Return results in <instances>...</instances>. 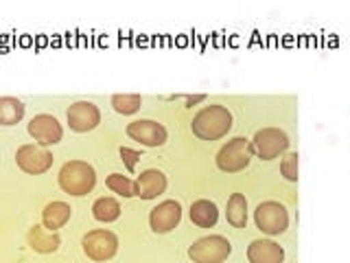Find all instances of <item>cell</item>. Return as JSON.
I'll return each instance as SVG.
<instances>
[{"label":"cell","instance_id":"cell-1","mask_svg":"<svg viewBox=\"0 0 350 263\" xmlns=\"http://www.w3.org/2000/svg\"><path fill=\"white\" fill-rule=\"evenodd\" d=\"M193 134L202 140H217L232 129V114L226 105H206L193 118Z\"/></svg>","mask_w":350,"mask_h":263},{"label":"cell","instance_id":"cell-2","mask_svg":"<svg viewBox=\"0 0 350 263\" xmlns=\"http://www.w3.org/2000/svg\"><path fill=\"white\" fill-rule=\"evenodd\" d=\"M96 184V171L92 164L83 160H70L66 162L59 171V186L68 195H88Z\"/></svg>","mask_w":350,"mask_h":263},{"label":"cell","instance_id":"cell-3","mask_svg":"<svg viewBox=\"0 0 350 263\" xmlns=\"http://www.w3.org/2000/svg\"><path fill=\"white\" fill-rule=\"evenodd\" d=\"M252 156H254V147H252V140L237 136L232 140H228L226 145L219 149L217 153V167L226 171V173H237L241 169H245Z\"/></svg>","mask_w":350,"mask_h":263},{"label":"cell","instance_id":"cell-4","mask_svg":"<svg viewBox=\"0 0 350 263\" xmlns=\"http://www.w3.org/2000/svg\"><path fill=\"white\" fill-rule=\"evenodd\" d=\"M230 252H232V244L221 237V235H208L197 239L189 248V257L193 263H224Z\"/></svg>","mask_w":350,"mask_h":263},{"label":"cell","instance_id":"cell-5","mask_svg":"<svg viewBox=\"0 0 350 263\" xmlns=\"http://www.w3.org/2000/svg\"><path fill=\"white\" fill-rule=\"evenodd\" d=\"M254 219L260 233L265 235H282L289 226V213L280 202H262L256 206Z\"/></svg>","mask_w":350,"mask_h":263},{"label":"cell","instance_id":"cell-6","mask_svg":"<svg viewBox=\"0 0 350 263\" xmlns=\"http://www.w3.org/2000/svg\"><path fill=\"white\" fill-rule=\"evenodd\" d=\"M252 147H254L260 160H273L289 149V136L287 132H282L278 127H262L256 132L254 140H252Z\"/></svg>","mask_w":350,"mask_h":263},{"label":"cell","instance_id":"cell-7","mask_svg":"<svg viewBox=\"0 0 350 263\" xmlns=\"http://www.w3.org/2000/svg\"><path fill=\"white\" fill-rule=\"evenodd\" d=\"M118 250V237L112 230L98 228L83 237V252L92 261H109Z\"/></svg>","mask_w":350,"mask_h":263},{"label":"cell","instance_id":"cell-8","mask_svg":"<svg viewBox=\"0 0 350 263\" xmlns=\"http://www.w3.org/2000/svg\"><path fill=\"white\" fill-rule=\"evenodd\" d=\"M53 153L46 151L40 145H22L18 151H16V162L22 171L27 173H46L51 167H53Z\"/></svg>","mask_w":350,"mask_h":263},{"label":"cell","instance_id":"cell-9","mask_svg":"<svg viewBox=\"0 0 350 263\" xmlns=\"http://www.w3.org/2000/svg\"><path fill=\"white\" fill-rule=\"evenodd\" d=\"M127 136L131 140H138L145 147H160L167 142V129L162 123L151 118H140L127 125Z\"/></svg>","mask_w":350,"mask_h":263},{"label":"cell","instance_id":"cell-10","mask_svg":"<svg viewBox=\"0 0 350 263\" xmlns=\"http://www.w3.org/2000/svg\"><path fill=\"white\" fill-rule=\"evenodd\" d=\"M180 219H182V206L175 200H164L156 208H151L149 213V224L156 235L171 233L180 224Z\"/></svg>","mask_w":350,"mask_h":263},{"label":"cell","instance_id":"cell-11","mask_svg":"<svg viewBox=\"0 0 350 263\" xmlns=\"http://www.w3.org/2000/svg\"><path fill=\"white\" fill-rule=\"evenodd\" d=\"M66 121H68L72 132L83 134V132H92L101 123V112H98V108L92 101H77L68 108Z\"/></svg>","mask_w":350,"mask_h":263},{"label":"cell","instance_id":"cell-12","mask_svg":"<svg viewBox=\"0 0 350 263\" xmlns=\"http://www.w3.org/2000/svg\"><path fill=\"white\" fill-rule=\"evenodd\" d=\"M29 134L33 136V140L40 142V145H55V142L62 140L64 129H62V123L53 114H38L31 118Z\"/></svg>","mask_w":350,"mask_h":263},{"label":"cell","instance_id":"cell-13","mask_svg":"<svg viewBox=\"0 0 350 263\" xmlns=\"http://www.w3.org/2000/svg\"><path fill=\"white\" fill-rule=\"evenodd\" d=\"M167 191V175L158 169H145L136 180V195L140 200H156Z\"/></svg>","mask_w":350,"mask_h":263},{"label":"cell","instance_id":"cell-14","mask_svg":"<svg viewBox=\"0 0 350 263\" xmlns=\"http://www.w3.org/2000/svg\"><path fill=\"white\" fill-rule=\"evenodd\" d=\"M250 263H282L284 250L271 239H256L247 246Z\"/></svg>","mask_w":350,"mask_h":263},{"label":"cell","instance_id":"cell-15","mask_svg":"<svg viewBox=\"0 0 350 263\" xmlns=\"http://www.w3.org/2000/svg\"><path fill=\"white\" fill-rule=\"evenodd\" d=\"M27 239H29V246L36 252H40V255H51V252H55L62 246V239L57 233L46 230L44 226H38V224L33 228H29Z\"/></svg>","mask_w":350,"mask_h":263},{"label":"cell","instance_id":"cell-16","mask_svg":"<svg viewBox=\"0 0 350 263\" xmlns=\"http://www.w3.org/2000/svg\"><path fill=\"white\" fill-rule=\"evenodd\" d=\"M70 215H72L70 204L59 202V200L57 202H51L42 211V226L46 228V230H53V233H57V228L68 224Z\"/></svg>","mask_w":350,"mask_h":263},{"label":"cell","instance_id":"cell-17","mask_svg":"<svg viewBox=\"0 0 350 263\" xmlns=\"http://www.w3.org/2000/svg\"><path fill=\"white\" fill-rule=\"evenodd\" d=\"M191 219L200 228H213L219 219V211L211 200H197L191 204Z\"/></svg>","mask_w":350,"mask_h":263},{"label":"cell","instance_id":"cell-18","mask_svg":"<svg viewBox=\"0 0 350 263\" xmlns=\"http://www.w3.org/2000/svg\"><path fill=\"white\" fill-rule=\"evenodd\" d=\"M226 217L234 228H245L247 224V200L243 193H232L226 206Z\"/></svg>","mask_w":350,"mask_h":263},{"label":"cell","instance_id":"cell-19","mask_svg":"<svg viewBox=\"0 0 350 263\" xmlns=\"http://www.w3.org/2000/svg\"><path fill=\"white\" fill-rule=\"evenodd\" d=\"M25 116V103L16 97H0V125H16Z\"/></svg>","mask_w":350,"mask_h":263},{"label":"cell","instance_id":"cell-20","mask_svg":"<svg viewBox=\"0 0 350 263\" xmlns=\"http://www.w3.org/2000/svg\"><path fill=\"white\" fill-rule=\"evenodd\" d=\"M92 215L94 219H98V222H116V219L120 217V204L118 200H114V197H98V200L92 204Z\"/></svg>","mask_w":350,"mask_h":263},{"label":"cell","instance_id":"cell-21","mask_svg":"<svg viewBox=\"0 0 350 263\" xmlns=\"http://www.w3.org/2000/svg\"><path fill=\"white\" fill-rule=\"evenodd\" d=\"M105 184H107L109 191H114V193L123 195V197H134L136 195V182L129 180L127 175H123V173H109Z\"/></svg>","mask_w":350,"mask_h":263},{"label":"cell","instance_id":"cell-22","mask_svg":"<svg viewBox=\"0 0 350 263\" xmlns=\"http://www.w3.org/2000/svg\"><path fill=\"white\" fill-rule=\"evenodd\" d=\"M112 108L118 114H136L142 108V97L140 95H114Z\"/></svg>","mask_w":350,"mask_h":263},{"label":"cell","instance_id":"cell-23","mask_svg":"<svg viewBox=\"0 0 350 263\" xmlns=\"http://www.w3.org/2000/svg\"><path fill=\"white\" fill-rule=\"evenodd\" d=\"M298 162H300L298 151H289L287 156L282 158V162H280V173L284 175V180L298 182Z\"/></svg>","mask_w":350,"mask_h":263},{"label":"cell","instance_id":"cell-24","mask_svg":"<svg viewBox=\"0 0 350 263\" xmlns=\"http://www.w3.org/2000/svg\"><path fill=\"white\" fill-rule=\"evenodd\" d=\"M120 158H123L127 171H134V169H136V162H138V158H140V151L129 149V147H120Z\"/></svg>","mask_w":350,"mask_h":263}]
</instances>
